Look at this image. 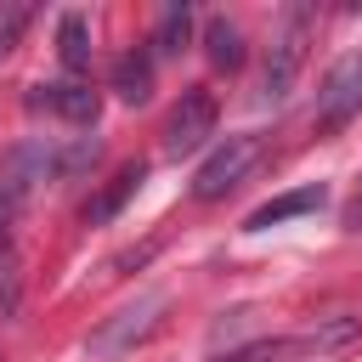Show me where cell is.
<instances>
[{
	"label": "cell",
	"mask_w": 362,
	"mask_h": 362,
	"mask_svg": "<svg viewBox=\"0 0 362 362\" xmlns=\"http://www.w3.org/2000/svg\"><path fill=\"white\" fill-rule=\"evenodd\" d=\"M164 311H170V300H164L158 288H147V294H136L130 305H119L113 317H102V322L90 328V339H85L90 362H119L124 351H136V345L164 322Z\"/></svg>",
	"instance_id": "obj_1"
},
{
	"label": "cell",
	"mask_w": 362,
	"mask_h": 362,
	"mask_svg": "<svg viewBox=\"0 0 362 362\" xmlns=\"http://www.w3.org/2000/svg\"><path fill=\"white\" fill-rule=\"evenodd\" d=\"M311 28H317L311 6H288V11H283L277 34H272V45H266V68H260V102H283V96L294 90L300 62H305V45H311Z\"/></svg>",
	"instance_id": "obj_2"
},
{
	"label": "cell",
	"mask_w": 362,
	"mask_h": 362,
	"mask_svg": "<svg viewBox=\"0 0 362 362\" xmlns=\"http://www.w3.org/2000/svg\"><path fill=\"white\" fill-rule=\"evenodd\" d=\"M260 153H266V141H260L255 130L226 136V141H221V147L198 164V175H192V198H198V204H215V198L238 192V187L249 181V170L260 164Z\"/></svg>",
	"instance_id": "obj_3"
},
{
	"label": "cell",
	"mask_w": 362,
	"mask_h": 362,
	"mask_svg": "<svg viewBox=\"0 0 362 362\" xmlns=\"http://www.w3.org/2000/svg\"><path fill=\"white\" fill-rule=\"evenodd\" d=\"M351 119H362V51H345V57L322 74V85H317V113H311L317 136H339Z\"/></svg>",
	"instance_id": "obj_4"
},
{
	"label": "cell",
	"mask_w": 362,
	"mask_h": 362,
	"mask_svg": "<svg viewBox=\"0 0 362 362\" xmlns=\"http://www.w3.org/2000/svg\"><path fill=\"white\" fill-rule=\"evenodd\" d=\"M209 136H215V96H209L204 85H192V90H181V102H175L170 119H164V153H170V158L198 153Z\"/></svg>",
	"instance_id": "obj_5"
},
{
	"label": "cell",
	"mask_w": 362,
	"mask_h": 362,
	"mask_svg": "<svg viewBox=\"0 0 362 362\" xmlns=\"http://www.w3.org/2000/svg\"><path fill=\"white\" fill-rule=\"evenodd\" d=\"M356 339H362V322L356 317H322L317 328L283 339V362H339Z\"/></svg>",
	"instance_id": "obj_6"
},
{
	"label": "cell",
	"mask_w": 362,
	"mask_h": 362,
	"mask_svg": "<svg viewBox=\"0 0 362 362\" xmlns=\"http://www.w3.org/2000/svg\"><path fill=\"white\" fill-rule=\"evenodd\" d=\"M28 107H45V113H62V119H74V124H96V113H102V96H96L90 85H79V79H68V85H34V96H28Z\"/></svg>",
	"instance_id": "obj_7"
},
{
	"label": "cell",
	"mask_w": 362,
	"mask_h": 362,
	"mask_svg": "<svg viewBox=\"0 0 362 362\" xmlns=\"http://www.w3.org/2000/svg\"><path fill=\"white\" fill-rule=\"evenodd\" d=\"M107 85H113V96H119V102L141 107V102L153 96V51H124V57L113 62Z\"/></svg>",
	"instance_id": "obj_8"
},
{
	"label": "cell",
	"mask_w": 362,
	"mask_h": 362,
	"mask_svg": "<svg viewBox=\"0 0 362 362\" xmlns=\"http://www.w3.org/2000/svg\"><path fill=\"white\" fill-rule=\"evenodd\" d=\"M322 204H328V187H300V192H283V198L260 204V209L243 221V232H266V226L294 221V215H311V209H322Z\"/></svg>",
	"instance_id": "obj_9"
},
{
	"label": "cell",
	"mask_w": 362,
	"mask_h": 362,
	"mask_svg": "<svg viewBox=\"0 0 362 362\" xmlns=\"http://www.w3.org/2000/svg\"><path fill=\"white\" fill-rule=\"evenodd\" d=\"M57 57H62L68 74L90 68V23H85V11H62V23H57Z\"/></svg>",
	"instance_id": "obj_10"
},
{
	"label": "cell",
	"mask_w": 362,
	"mask_h": 362,
	"mask_svg": "<svg viewBox=\"0 0 362 362\" xmlns=\"http://www.w3.org/2000/svg\"><path fill=\"white\" fill-rule=\"evenodd\" d=\"M17 305H23V255H17L11 232H0V322L17 317Z\"/></svg>",
	"instance_id": "obj_11"
},
{
	"label": "cell",
	"mask_w": 362,
	"mask_h": 362,
	"mask_svg": "<svg viewBox=\"0 0 362 362\" xmlns=\"http://www.w3.org/2000/svg\"><path fill=\"white\" fill-rule=\"evenodd\" d=\"M204 51H209L215 68H238V62H243V34H238V23L209 17V23H204Z\"/></svg>",
	"instance_id": "obj_12"
},
{
	"label": "cell",
	"mask_w": 362,
	"mask_h": 362,
	"mask_svg": "<svg viewBox=\"0 0 362 362\" xmlns=\"http://www.w3.org/2000/svg\"><path fill=\"white\" fill-rule=\"evenodd\" d=\"M141 175H147L141 164H124V170H119V175L107 181V192H102L96 204H85V221H90V226H102L107 215H119V204H124V198H130V192L141 187Z\"/></svg>",
	"instance_id": "obj_13"
},
{
	"label": "cell",
	"mask_w": 362,
	"mask_h": 362,
	"mask_svg": "<svg viewBox=\"0 0 362 362\" xmlns=\"http://www.w3.org/2000/svg\"><path fill=\"white\" fill-rule=\"evenodd\" d=\"M187 34H192V11L187 6H170L158 17V28H153V57H175L187 45Z\"/></svg>",
	"instance_id": "obj_14"
},
{
	"label": "cell",
	"mask_w": 362,
	"mask_h": 362,
	"mask_svg": "<svg viewBox=\"0 0 362 362\" xmlns=\"http://www.w3.org/2000/svg\"><path fill=\"white\" fill-rule=\"evenodd\" d=\"M215 362H283V339H255V345L226 351V356H215Z\"/></svg>",
	"instance_id": "obj_15"
},
{
	"label": "cell",
	"mask_w": 362,
	"mask_h": 362,
	"mask_svg": "<svg viewBox=\"0 0 362 362\" xmlns=\"http://www.w3.org/2000/svg\"><path fill=\"white\" fill-rule=\"evenodd\" d=\"M23 28H28V6H0V57L17 45Z\"/></svg>",
	"instance_id": "obj_16"
},
{
	"label": "cell",
	"mask_w": 362,
	"mask_h": 362,
	"mask_svg": "<svg viewBox=\"0 0 362 362\" xmlns=\"http://www.w3.org/2000/svg\"><path fill=\"white\" fill-rule=\"evenodd\" d=\"M351 226H362V192H356V204H351Z\"/></svg>",
	"instance_id": "obj_17"
},
{
	"label": "cell",
	"mask_w": 362,
	"mask_h": 362,
	"mask_svg": "<svg viewBox=\"0 0 362 362\" xmlns=\"http://www.w3.org/2000/svg\"><path fill=\"white\" fill-rule=\"evenodd\" d=\"M0 362H6V356H0Z\"/></svg>",
	"instance_id": "obj_18"
}]
</instances>
